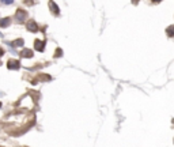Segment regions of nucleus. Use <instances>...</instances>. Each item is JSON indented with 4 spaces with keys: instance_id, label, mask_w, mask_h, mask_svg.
<instances>
[{
    "instance_id": "9b49d317",
    "label": "nucleus",
    "mask_w": 174,
    "mask_h": 147,
    "mask_svg": "<svg viewBox=\"0 0 174 147\" xmlns=\"http://www.w3.org/2000/svg\"><path fill=\"white\" fill-rule=\"evenodd\" d=\"M34 0H25V3H26V4H34Z\"/></svg>"
},
{
    "instance_id": "1a4fd4ad",
    "label": "nucleus",
    "mask_w": 174,
    "mask_h": 147,
    "mask_svg": "<svg viewBox=\"0 0 174 147\" xmlns=\"http://www.w3.org/2000/svg\"><path fill=\"white\" fill-rule=\"evenodd\" d=\"M166 34L169 37H174V25H172V26H169L166 29Z\"/></svg>"
},
{
    "instance_id": "423d86ee",
    "label": "nucleus",
    "mask_w": 174,
    "mask_h": 147,
    "mask_svg": "<svg viewBox=\"0 0 174 147\" xmlns=\"http://www.w3.org/2000/svg\"><path fill=\"white\" fill-rule=\"evenodd\" d=\"M21 57H23V59H31V57H33V51H31V49H27V48L22 49Z\"/></svg>"
},
{
    "instance_id": "7ed1b4c3",
    "label": "nucleus",
    "mask_w": 174,
    "mask_h": 147,
    "mask_svg": "<svg viewBox=\"0 0 174 147\" xmlns=\"http://www.w3.org/2000/svg\"><path fill=\"white\" fill-rule=\"evenodd\" d=\"M26 29L29 30V32H31V33H37V32H38V25H37L34 21H29L26 23Z\"/></svg>"
},
{
    "instance_id": "9d476101",
    "label": "nucleus",
    "mask_w": 174,
    "mask_h": 147,
    "mask_svg": "<svg viewBox=\"0 0 174 147\" xmlns=\"http://www.w3.org/2000/svg\"><path fill=\"white\" fill-rule=\"evenodd\" d=\"M3 4H12L14 3V0H2Z\"/></svg>"
},
{
    "instance_id": "6e6552de",
    "label": "nucleus",
    "mask_w": 174,
    "mask_h": 147,
    "mask_svg": "<svg viewBox=\"0 0 174 147\" xmlns=\"http://www.w3.org/2000/svg\"><path fill=\"white\" fill-rule=\"evenodd\" d=\"M23 44H25L23 40H22V38H18V40H15V41H12L11 45L15 46V48H19V46H23Z\"/></svg>"
},
{
    "instance_id": "f257e3e1",
    "label": "nucleus",
    "mask_w": 174,
    "mask_h": 147,
    "mask_svg": "<svg viewBox=\"0 0 174 147\" xmlns=\"http://www.w3.org/2000/svg\"><path fill=\"white\" fill-rule=\"evenodd\" d=\"M27 18V12L25 10H22V8H19V10H17V14H15V19H17V22H19V23H23L25 21H26Z\"/></svg>"
},
{
    "instance_id": "f8f14e48",
    "label": "nucleus",
    "mask_w": 174,
    "mask_h": 147,
    "mask_svg": "<svg viewBox=\"0 0 174 147\" xmlns=\"http://www.w3.org/2000/svg\"><path fill=\"white\" fill-rule=\"evenodd\" d=\"M3 55H4V49H3V48H2V46H0V57H2V56H3Z\"/></svg>"
},
{
    "instance_id": "20e7f679",
    "label": "nucleus",
    "mask_w": 174,
    "mask_h": 147,
    "mask_svg": "<svg viewBox=\"0 0 174 147\" xmlns=\"http://www.w3.org/2000/svg\"><path fill=\"white\" fill-rule=\"evenodd\" d=\"M49 10L52 11V14H53V15H59V14H60V8H59V6L56 4V3L53 2V0H50V2H49Z\"/></svg>"
},
{
    "instance_id": "39448f33",
    "label": "nucleus",
    "mask_w": 174,
    "mask_h": 147,
    "mask_svg": "<svg viewBox=\"0 0 174 147\" xmlns=\"http://www.w3.org/2000/svg\"><path fill=\"white\" fill-rule=\"evenodd\" d=\"M34 46H36V51L44 52V49H45V41H41V40H36V41H34Z\"/></svg>"
},
{
    "instance_id": "ddd939ff",
    "label": "nucleus",
    "mask_w": 174,
    "mask_h": 147,
    "mask_svg": "<svg viewBox=\"0 0 174 147\" xmlns=\"http://www.w3.org/2000/svg\"><path fill=\"white\" fill-rule=\"evenodd\" d=\"M151 2H153V3H159L160 0H151Z\"/></svg>"
},
{
    "instance_id": "4468645a",
    "label": "nucleus",
    "mask_w": 174,
    "mask_h": 147,
    "mask_svg": "<svg viewBox=\"0 0 174 147\" xmlns=\"http://www.w3.org/2000/svg\"><path fill=\"white\" fill-rule=\"evenodd\" d=\"M0 108H2V102H0Z\"/></svg>"
},
{
    "instance_id": "0eeeda50",
    "label": "nucleus",
    "mask_w": 174,
    "mask_h": 147,
    "mask_svg": "<svg viewBox=\"0 0 174 147\" xmlns=\"http://www.w3.org/2000/svg\"><path fill=\"white\" fill-rule=\"evenodd\" d=\"M11 25V18H3V19H0V27L2 29H4V27H8Z\"/></svg>"
},
{
    "instance_id": "f03ea898",
    "label": "nucleus",
    "mask_w": 174,
    "mask_h": 147,
    "mask_svg": "<svg viewBox=\"0 0 174 147\" xmlns=\"http://www.w3.org/2000/svg\"><path fill=\"white\" fill-rule=\"evenodd\" d=\"M21 67V63L17 60V59H10L7 61V68L8 70H19Z\"/></svg>"
}]
</instances>
